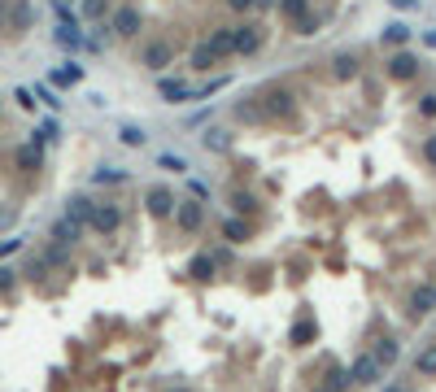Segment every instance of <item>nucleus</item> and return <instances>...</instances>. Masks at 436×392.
Returning a JSON list of instances; mask_svg holds the SVG:
<instances>
[{
  "label": "nucleus",
  "mask_w": 436,
  "mask_h": 392,
  "mask_svg": "<svg viewBox=\"0 0 436 392\" xmlns=\"http://www.w3.org/2000/svg\"><path fill=\"white\" fill-rule=\"evenodd\" d=\"M353 384H379L384 379V371H379V362L371 357V353H363V357H353V366L345 371Z\"/></svg>",
  "instance_id": "nucleus-1"
},
{
  "label": "nucleus",
  "mask_w": 436,
  "mask_h": 392,
  "mask_svg": "<svg viewBox=\"0 0 436 392\" xmlns=\"http://www.w3.org/2000/svg\"><path fill=\"white\" fill-rule=\"evenodd\" d=\"M118 222H122V214H118L114 205H92V218H88V227H92V231L110 235V231H118Z\"/></svg>",
  "instance_id": "nucleus-2"
},
{
  "label": "nucleus",
  "mask_w": 436,
  "mask_h": 392,
  "mask_svg": "<svg viewBox=\"0 0 436 392\" xmlns=\"http://www.w3.org/2000/svg\"><path fill=\"white\" fill-rule=\"evenodd\" d=\"M144 66L162 74L166 66H175V48H170V44H162V40H153V44L144 48Z\"/></svg>",
  "instance_id": "nucleus-3"
},
{
  "label": "nucleus",
  "mask_w": 436,
  "mask_h": 392,
  "mask_svg": "<svg viewBox=\"0 0 436 392\" xmlns=\"http://www.w3.org/2000/svg\"><path fill=\"white\" fill-rule=\"evenodd\" d=\"M175 222L184 227V231H196V227L205 222V209H201L196 201H175Z\"/></svg>",
  "instance_id": "nucleus-4"
},
{
  "label": "nucleus",
  "mask_w": 436,
  "mask_h": 392,
  "mask_svg": "<svg viewBox=\"0 0 436 392\" xmlns=\"http://www.w3.org/2000/svg\"><path fill=\"white\" fill-rule=\"evenodd\" d=\"M110 31H114V35H122V40H126V35H136V31H140V9L122 5V9L114 13V22H110Z\"/></svg>",
  "instance_id": "nucleus-5"
},
{
  "label": "nucleus",
  "mask_w": 436,
  "mask_h": 392,
  "mask_svg": "<svg viewBox=\"0 0 436 392\" xmlns=\"http://www.w3.org/2000/svg\"><path fill=\"white\" fill-rule=\"evenodd\" d=\"M258 44H262L258 26H236L232 31V52H258Z\"/></svg>",
  "instance_id": "nucleus-6"
},
{
  "label": "nucleus",
  "mask_w": 436,
  "mask_h": 392,
  "mask_svg": "<svg viewBox=\"0 0 436 392\" xmlns=\"http://www.w3.org/2000/svg\"><path fill=\"white\" fill-rule=\"evenodd\" d=\"M148 214H153V218H170V214H175V192L153 188V192H148Z\"/></svg>",
  "instance_id": "nucleus-7"
},
{
  "label": "nucleus",
  "mask_w": 436,
  "mask_h": 392,
  "mask_svg": "<svg viewBox=\"0 0 436 392\" xmlns=\"http://www.w3.org/2000/svg\"><path fill=\"white\" fill-rule=\"evenodd\" d=\"M428 309H436V287H432V283L415 287V297H410V314H415V319H423Z\"/></svg>",
  "instance_id": "nucleus-8"
},
{
  "label": "nucleus",
  "mask_w": 436,
  "mask_h": 392,
  "mask_svg": "<svg viewBox=\"0 0 436 392\" xmlns=\"http://www.w3.org/2000/svg\"><path fill=\"white\" fill-rule=\"evenodd\" d=\"M389 74L393 78H415L419 74V57H415V52H397V57L389 61Z\"/></svg>",
  "instance_id": "nucleus-9"
},
{
  "label": "nucleus",
  "mask_w": 436,
  "mask_h": 392,
  "mask_svg": "<svg viewBox=\"0 0 436 392\" xmlns=\"http://www.w3.org/2000/svg\"><path fill=\"white\" fill-rule=\"evenodd\" d=\"M158 92H162V100H170V105H179V100H192V88L184 83V78H162V83H158Z\"/></svg>",
  "instance_id": "nucleus-10"
},
{
  "label": "nucleus",
  "mask_w": 436,
  "mask_h": 392,
  "mask_svg": "<svg viewBox=\"0 0 436 392\" xmlns=\"http://www.w3.org/2000/svg\"><path fill=\"white\" fill-rule=\"evenodd\" d=\"M13 162H18V170H40V162H44V153H40V144L31 140V144H22V148L13 153Z\"/></svg>",
  "instance_id": "nucleus-11"
},
{
  "label": "nucleus",
  "mask_w": 436,
  "mask_h": 392,
  "mask_svg": "<svg viewBox=\"0 0 436 392\" xmlns=\"http://www.w3.org/2000/svg\"><path fill=\"white\" fill-rule=\"evenodd\" d=\"M66 218H70L74 227H88V218H92V201H88V196H70Z\"/></svg>",
  "instance_id": "nucleus-12"
},
{
  "label": "nucleus",
  "mask_w": 436,
  "mask_h": 392,
  "mask_svg": "<svg viewBox=\"0 0 436 392\" xmlns=\"http://www.w3.org/2000/svg\"><path fill=\"white\" fill-rule=\"evenodd\" d=\"M79 235H83V227H74L70 218H57V222H53V240H57L61 249H66V244H74Z\"/></svg>",
  "instance_id": "nucleus-13"
},
{
  "label": "nucleus",
  "mask_w": 436,
  "mask_h": 392,
  "mask_svg": "<svg viewBox=\"0 0 436 392\" xmlns=\"http://www.w3.org/2000/svg\"><path fill=\"white\" fill-rule=\"evenodd\" d=\"M53 40H57L61 48H88V40L79 35V26H57V31H53Z\"/></svg>",
  "instance_id": "nucleus-14"
},
{
  "label": "nucleus",
  "mask_w": 436,
  "mask_h": 392,
  "mask_svg": "<svg viewBox=\"0 0 436 392\" xmlns=\"http://www.w3.org/2000/svg\"><path fill=\"white\" fill-rule=\"evenodd\" d=\"M118 140H122L126 148H144V140H148V136H144V126H131V122H122V126H118Z\"/></svg>",
  "instance_id": "nucleus-15"
},
{
  "label": "nucleus",
  "mask_w": 436,
  "mask_h": 392,
  "mask_svg": "<svg viewBox=\"0 0 436 392\" xmlns=\"http://www.w3.org/2000/svg\"><path fill=\"white\" fill-rule=\"evenodd\" d=\"M53 83L57 88H74V83H83V66H66V70H53Z\"/></svg>",
  "instance_id": "nucleus-16"
},
{
  "label": "nucleus",
  "mask_w": 436,
  "mask_h": 392,
  "mask_svg": "<svg viewBox=\"0 0 436 392\" xmlns=\"http://www.w3.org/2000/svg\"><path fill=\"white\" fill-rule=\"evenodd\" d=\"M415 375H436V345L415 353Z\"/></svg>",
  "instance_id": "nucleus-17"
},
{
  "label": "nucleus",
  "mask_w": 436,
  "mask_h": 392,
  "mask_svg": "<svg viewBox=\"0 0 436 392\" xmlns=\"http://www.w3.org/2000/svg\"><path fill=\"white\" fill-rule=\"evenodd\" d=\"M188 275H192V279H210V275H214V257H210V253H196L192 266H188Z\"/></svg>",
  "instance_id": "nucleus-18"
},
{
  "label": "nucleus",
  "mask_w": 436,
  "mask_h": 392,
  "mask_svg": "<svg viewBox=\"0 0 436 392\" xmlns=\"http://www.w3.org/2000/svg\"><path fill=\"white\" fill-rule=\"evenodd\" d=\"M410 35H415V31H410L406 22H389V26H384V44H406Z\"/></svg>",
  "instance_id": "nucleus-19"
},
{
  "label": "nucleus",
  "mask_w": 436,
  "mask_h": 392,
  "mask_svg": "<svg viewBox=\"0 0 436 392\" xmlns=\"http://www.w3.org/2000/svg\"><path fill=\"white\" fill-rule=\"evenodd\" d=\"M266 109L271 114H293V92H271L266 96Z\"/></svg>",
  "instance_id": "nucleus-20"
},
{
  "label": "nucleus",
  "mask_w": 436,
  "mask_h": 392,
  "mask_svg": "<svg viewBox=\"0 0 436 392\" xmlns=\"http://www.w3.org/2000/svg\"><path fill=\"white\" fill-rule=\"evenodd\" d=\"M371 357L379 362V371H384V366H393V362H397V340H379V349H375Z\"/></svg>",
  "instance_id": "nucleus-21"
},
{
  "label": "nucleus",
  "mask_w": 436,
  "mask_h": 392,
  "mask_svg": "<svg viewBox=\"0 0 436 392\" xmlns=\"http://www.w3.org/2000/svg\"><path fill=\"white\" fill-rule=\"evenodd\" d=\"M223 235H227L232 244H244V240H249V227H244L240 218H227V222H223Z\"/></svg>",
  "instance_id": "nucleus-22"
},
{
  "label": "nucleus",
  "mask_w": 436,
  "mask_h": 392,
  "mask_svg": "<svg viewBox=\"0 0 436 392\" xmlns=\"http://www.w3.org/2000/svg\"><path fill=\"white\" fill-rule=\"evenodd\" d=\"M205 48H210L214 57H227V52H232V31H214V35H210V44H205Z\"/></svg>",
  "instance_id": "nucleus-23"
},
{
  "label": "nucleus",
  "mask_w": 436,
  "mask_h": 392,
  "mask_svg": "<svg viewBox=\"0 0 436 392\" xmlns=\"http://www.w3.org/2000/svg\"><path fill=\"white\" fill-rule=\"evenodd\" d=\"M279 9H284V18H293V22H301L305 13H310V0H279Z\"/></svg>",
  "instance_id": "nucleus-24"
},
{
  "label": "nucleus",
  "mask_w": 436,
  "mask_h": 392,
  "mask_svg": "<svg viewBox=\"0 0 436 392\" xmlns=\"http://www.w3.org/2000/svg\"><path fill=\"white\" fill-rule=\"evenodd\" d=\"M158 166H162V170H175V174H188V157H179V153H162V157H158Z\"/></svg>",
  "instance_id": "nucleus-25"
},
{
  "label": "nucleus",
  "mask_w": 436,
  "mask_h": 392,
  "mask_svg": "<svg viewBox=\"0 0 436 392\" xmlns=\"http://www.w3.org/2000/svg\"><path fill=\"white\" fill-rule=\"evenodd\" d=\"M214 61H218V57H214V52L205 48V44H196V48H192V66H196V70H210Z\"/></svg>",
  "instance_id": "nucleus-26"
},
{
  "label": "nucleus",
  "mask_w": 436,
  "mask_h": 392,
  "mask_svg": "<svg viewBox=\"0 0 436 392\" xmlns=\"http://www.w3.org/2000/svg\"><path fill=\"white\" fill-rule=\"evenodd\" d=\"M122 179H126V170H118V166H100L92 174V183H122Z\"/></svg>",
  "instance_id": "nucleus-27"
},
{
  "label": "nucleus",
  "mask_w": 436,
  "mask_h": 392,
  "mask_svg": "<svg viewBox=\"0 0 436 392\" xmlns=\"http://www.w3.org/2000/svg\"><path fill=\"white\" fill-rule=\"evenodd\" d=\"M353 74H358V57L341 52V57H336V78H353Z\"/></svg>",
  "instance_id": "nucleus-28"
},
{
  "label": "nucleus",
  "mask_w": 436,
  "mask_h": 392,
  "mask_svg": "<svg viewBox=\"0 0 436 392\" xmlns=\"http://www.w3.org/2000/svg\"><path fill=\"white\" fill-rule=\"evenodd\" d=\"M310 335H314V323H310V319H301V323L293 327V345H305Z\"/></svg>",
  "instance_id": "nucleus-29"
},
{
  "label": "nucleus",
  "mask_w": 436,
  "mask_h": 392,
  "mask_svg": "<svg viewBox=\"0 0 436 392\" xmlns=\"http://www.w3.org/2000/svg\"><path fill=\"white\" fill-rule=\"evenodd\" d=\"M227 83H232V78H214V83H205V88H201V92H192V96H196V100H210V96H214V92H223Z\"/></svg>",
  "instance_id": "nucleus-30"
},
{
  "label": "nucleus",
  "mask_w": 436,
  "mask_h": 392,
  "mask_svg": "<svg viewBox=\"0 0 436 392\" xmlns=\"http://www.w3.org/2000/svg\"><path fill=\"white\" fill-rule=\"evenodd\" d=\"M205 148L223 153V148H227V136H223V131H205Z\"/></svg>",
  "instance_id": "nucleus-31"
},
{
  "label": "nucleus",
  "mask_w": 436,
  "mask_h": 392,
  "mask_svg": "<svg viewBox=\"0 0 436 392\" xmlns=\"http://www.w3.org/2000/svg\"><path fill=\"white\" fill-rule=\"evenodd\" d=\"M83 18H105V0H83Z\"/></svg>",
  "instance_id": "nucleus-32"
},
{
  "label": "nucleus",
  "mask_w": 436,
  "mask_h": 392,
  "mask_svg": "<svg viewBox=\"0 0 436 392\" xmlns=\"http://www.w3.org/2000/svg\"><path fill=\"white\" fill-rule=\"evenodd\" d=\"M13 100L22 105V109H35V92H31V88H18V92H13Z\"/></svg>",
  "instance_id": "nucleus-33"
},
{
  "label": "nucleus",
  "mask_w": 436,
  "mask_h": 392,
  "mask_svg": "<svg viewBox=\"0 0 436 392\" xmlns=\"http://www.w3.org/2000/svg\"><path fill=\"white\" fill-rule=\"evenodd\" d=\"M419 114H423V118H436V96H423V100H419Z\"/></svg>",
  "instance_id": "nucleus-34"
},
{
  "label": "nucleus",
  "mask_w": 436,
  "mask_h": 392,
  "mask_svg": "<svg viewBox=\"0 0 436 392\" xmlns=\"http://www.w3.org/2000/svg\"><path fill=\"white\" fill-rule=\"evenodd\" d=\"M236 114H240V118H262L258 105H236Z\"/></svg>",
  "instance_id": "nucleus-35"
},
{
  "label": "nucleus",
  "mask_w": 436,
  "mask_h": 392,
  "mask_svg": "<svg viewBox=\"0 0 436 392\" xmlns=\"http://www.w3.org/2000/svg\"><path fill=\"white\" fill-rule=\"evenodd\" d=\"M9 287H13V271L0 266V292H9Z\"/></svg>",
  "instance_id": "nucleus-36"
},
{
  "label": "nucleus",
  "mask_w": 436,
  "mask_h": 392,
  "mask_svg": "<svg viewBox=\"0 0 436 392\" xmlns=\"http://www.w3.org/2000/svg\"><path fill=\"white\" fill-rule=\"evenodd\" d=\"M393 9H401V13H410V9H419V0H389Z\"/></svg>",
  "instance_id": "nucleus-37"
},
{
  "label": "nucleus",
  "mask_w": 436,
  "mask_h": 392,
  "mask_svg": "<svg viewBox=\"0 0 436 392\" xmlns=\"http://www.w3.org/2000/svg\"><path fill=\"white\" fill-rule=\"evenodd\" d=\"M423 157H428V162L436 166V136H428V144H423Z\"/></svg>",
  "instance_id": "nucleus-38"
},
{
  "label": "nucleus",
  "mask_w": 436,
  "mask_h": 392,
  "mask_svg": "<svg viewBox=\"0 0 436 392\" xmlns=\"http://www.w3.org/2000/svg\"><path fill=\"white\" fill-rule=\"evenodd\" d=\"M22 249V240H5V244H0V257H9V253H18Z\"/></svg>",
  "instance_id": "nucleus-39"
},
{
  "label": "nucleus",
  "mask_w": 436,
  "mask_h": 392,
  "mask_svg": "<svg viewBox=\"0 0 436 392\" xmlns=\"http://www.w3.org/2000/svg\"><path fill=\"white\" fill-rule=\"evenodd\" d=\"M232 9H253V0H227Z\"/></svg>",
  "instance_id": "nucleus-40"
},
{
  "label": "nucleus",
  "mask_w": 436,
  "mask_h": 392,
  "mask_svg": "<svg viewBox=\"0 0 436 392\" xmlns=\"http://www.w3.org/2000/svg\"><path fill=\"white\" fill-rule=\"evenodd\" d=\"M419 40H423V44H428V48H436V31H423V35H419Z\"/></svg>",
  "instance_id": "nucleus-41"
},
{
  "label": "nucleus",
  "mask_w": 436,
  "mask_h": 392,
  "mask_svg": "<svg viewBox=\"0 0 436 392\" xmlns=\"http://www.w3.org/2000/svg\"><path fill=\"white\" fill-rule=\"evenodd\" d=\"M384 392H406V388H401V384H389V388H384Z\"/></svg>",
  "instance_id": "nucleus-42"
}]
</instances>
